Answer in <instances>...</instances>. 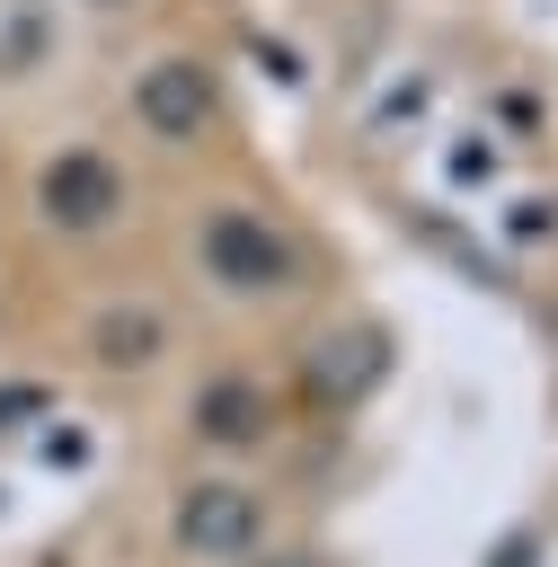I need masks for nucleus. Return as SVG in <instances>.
I'll return each instance as SVG.
<instances>
[{
	"mask_svg": "<svg viewBox=\"0 0 558 567\" xmlns=\"http://www.w3.org/2000/svg\"><path fill=\"white\" fill-rule=\"evenodd\" d=\"M44 204H53L62 221H71V204H97V221H106V204H115V168H106V159H53Z\"/></svg>",
	"mask_w": 558,
	"mask_h": 567,
	"instance_id": "nucleus-1",
	"label": "nucleus"
}]
</instances>
